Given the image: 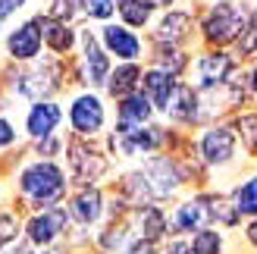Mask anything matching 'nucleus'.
<instances>
[{
	"label": "nucleus",
	"instance_id": "8",
	"mask_svg": "<svg viewBox=\"0 0 257 254\" xmlns=\"http://www.w3.org/2000/svg\"><path fill=\"white\" fill-rule=\"evenodd\" d=\"M235 72V60L226 50H207L195 60V79H198V91H210V88H223L229 85Z\"/></svg>",
	"mask_w": 257,
	"mask_h": 254
},
{
	"label": "nucleus",
	"instance_id": "9",
	"mask_svg": "<svg viewBox=\"0 0 257 254\" xmlns=\"http://www.w3.org/2000/svg\"><path fill=\"white\" fill-rule=\"evenodd\" d=\"M41 44H44V25H41V19H32V22L19 25V29L7 38L10 57L22 60V63H29V60H35L38 54H41Z\"/></svg>",
	"mask_w": 257,
	"mask_h": 254
},
{
	"label": "nucleus",
	"instance_id": "10",
	"mask_svg": "<svg viewBox=\"0 0 257 254\" xmlns=\"http://www.w3.org/2000/svg\"><path fill=\"white\" fill-rule=\"evenodd\" d=\"M57 79H60V69L57 66H50V63H44L41 69H29V72H22L19 79H16V91L22 94V97H32L35 104L38 100H44L47 94H54L57 91Z\"/></svg>",
	"mask_w": 257,
	"mask_h": 254
},
{
	"label": "nucleus",
	"instance_id": "6",
	"mask_svg": "<svg viewBox=\"0 0 257 254\" xmlns=\"http://www.w3.org/2000/svg\"><path fill=\"white\" fill-rule=\"evenodd\" d=\"M204 226H213V213H210V195H198L182 201L179 207H173L170 213V229L173 235H195Z\"/></svg>",
	"mask_w": 257,
	"mask_h": 254
},
{
	"label": "nucleus",
	"instance_id": "34",
	"mask_svg": "<svg viewBox=\"0 0 257 254\" xmlns=\"http://www.w3.org/2000/svg\"><path fill=\"white\" fill-rule=\"evenodd\" d=\"M245 242L257 251V220H251V223L245 226Z\"/></svg>",
	"mask_w": 257,
	"mask_h": 254
},
{
	"label": "nucleus",
	"instance_id": "2",
	"mask_svg": "<svg viewBox=\"0 0 257 254\" xmlns=\"http://www.w3.org/2000/svg\"><path fill=\"white\" fill-rule=\"evenodd\" d=\"M248 22H245V13H241L235 4H216L207 10V16L201 22V32H204V41L207 44H216V47H226L232 41H241V35H245Z\"/></svg>",
	"mask_w": 257,
	"mask_h": 254
},
{
	"label": "nucleus",
	"instance_id": "5",
	"mask_svg": "<svg viewBox=\"0 0 257 254\" xmlns=\"http://www.w3.org/2000/svg\"><path fill=\"white\" fill-rule=\"evenodd\" d=\"M141 173H145V179H148L151 192H154V201L173 198L179 188H182V182H185V176H182V170L176 167V160L173 157H163V154L151 157L145 167H141Z\"/></svg>",
	"mask_w": 257,
	"mask_h": 254
},
{
	"label": "nucleus",
	"instance_id": "14",
	"mask_svg": "<svg viewBox=\"0 0 257 254\" xmlns=\"http://www.w3.org/2000/svg\"><path fill=\"white\" fill-rule=\"evenodd\" d=\"M63 119V110L54 104V100H38V104L29 107V116H25V132L38 142H44V138L54 135V129L60 125Z\"/></svg>",
	"mask_w": 257,
	"mask_h": 254
},
{
	"label": "nucleus",
	"instance_id": "18",
	"mask_svg": "<svg viewBox=\"0 0 257 254\" xmlns=\"http://www.w3.org/2000/svg\"><path fill=\"white\" fill-rule=\"evenodd\" d=\"M141 75H145V72H141L138 63H119V66L110 72V79H107V91L122 100V97L135 94L141 88Z\"/></svg>",
	"mask_w": 257,
	"mask_h": 254
},
{
	"label": "nucleus",
	"instance_id": "28",
	"mask_svg": "<svg viewBox=\"0 0 257 254\" xmlns=\"http://www.w3.org/2000/svg\"><path fill=\"white\" fill-rule=\"evenodd\" d=\"M113 0H85V13L91 19H110L113 16Z\"/></svg>",
	"mask_w": 257,
	"mask_h": 254
},
{
	"label": "nucleus",
	"instance_id": "35",
	"mask_svg": "<svg viewBox=\"0 0 257 254\" xmlns=\"http://www.w3.org/2000/svg\"><path fill=\"white\" fill-rule=\"evenodd\" d=\"M248 88L257 94V63H254V69H251V75H248Z\"/></svg>",
	"mask_w": 257,
	"mask_h": 254
},
{
	"label": "nucleus",
	"instance_id": "21",
	"mask_svg": "<svg viewBox=\"0 0 257 254\" xmlns=\"http://www.w3.org/2000/svg\"><path fill=\"white\" fill-rule=\"evenodd\" d=\"M154 0H116V10L119 16L125 19L128 29H141V25H148L151 16H154Z\"/></svg>",
	"mask_w": 257,
	"mask_h": 254
},
{
	"label": "nucleus",
	"instance_id": "19",
	"mask_svg": "<svg viewBox=\"0 0 257 254\" xmlns=\"http://www.w3.org/2000/svg\"><path fill=\"white\" fill-rule=\"evenodd\" d=\"M151 116H154V104H151V97L141 91V88L135 94H128V97L119 100V122H125V125H148Z\"/></svg>",
	"mask_w": 257,
	"mask_h": 254
},
{
	"label": "nucleus",
	"instance_id": "11",
	"mask_svg": "<svg viewBox=\"0 0 257 254\" xmlns=\"http://www.w3.org/2000/svg\"><path fill=\"white\" fill-rule=\"evenodd\" d=\"M176 88H179L176 75L163 72V69H157V66H154V69H148L145 75H141V91H145V94L151 97L154 110H160V113H166V110H170L173 97H176Z\"/></svg>",
	"mask_w": 257,
	"mask_h": 254
},
{
	"label": "nucleus",
	"instance_id": "25",
	"mask_svg": "<svg viewBox=\"0 0 257 254\" xmlns=\"http://www.w3.org/2000/svg\"><path fill=\"white\" fill-rule=\"evenodd\" d=\"M13 242H19V220L13 213H0V251H7Z\"/></svg>",
	"mask_w": 257,
	"mask_h": 254
},
{
	"label": "nucleus",
	"instance_id": "20",
	"mask_svg": "<svg viewBox=\"0 0 257 254\" xmlns=\"http://www.w3.org/2000/svg\"><path fill=\"white\" fill-rule=\"evenodd\" d=\"M229 198H232L241 220H257V176H248L245 182H238Z\"/></svg>",
	"mask_w": 257,
	"mask_h": 254
},
{
	"label": "nucleus",
	"instance_id": "33",
	"mask_svg": "<svg viewBox=\"0 0 257 254\" xmlns=\"http://www.w3.org/2000/svg\"><path fill=\"white\" fill-rule=\"evenodd\" d=\"M38 151H41V154H57V151H60V142L50 135V138H44V142L38 145Z\"/></svg>",
	"mask_w": 257,
	"mask_h": 254
},
{
	"label": "nucleus",
	"instance_id": "22",
	"mask_svg": "<svg viewBox=\"0 0 257 254\" xmlns=\"http://www.w3.org/2000/svg\"><path fill=\"white\" fill-rule=\"evenodd\" d=\"M41 25H44V44L54 50V54H66V50L75 44V35H72V29L66 22H47V19H41Z\"/></svg>",
	"mask_w": 257,
	"mask_h": 254
},
{
	"label": "nucleus",
	"instance_id": "26",
	"mask_svg": "<svg viewBox=\"0 0 257 254\" xmlns=\"http://www.w3.org/2000/svg\"><path fill=\"white\" fill-rule=\"evenodd\" d=\"M235 132L241 135V142H245L251 151H257V113H245V116H238Z\"/></svg>",
	"mask_w": 257,
	"mask_h": 254
},
{
	"label": "nucleus",
	"instance_id": "36",
	"mask_svg": "<svg viewBox=\"0 0 257 254\" xmlns=\"http://www.w3.org/2000/svg\"><path fill=\"white\" fill-rule=\"evenodd\" d=\"M157 7H173V0H154Z\"/></svg>",
	"mask_w": 257,
	"mask_h": 254
},
{
	"label": "nucleus",
	"instance_id": "32",
	"mask_svg": "<svg viewBox=\"0 0 257 254\" xmlns=\"http://www.w3.org/2000/svg\"><path fill=\"white\" fill-rule=\"evenodd\" d=\"M4 254H35V245L29 242V238H25V242H13Z\"/></svg>",
	"mask_w": 257,
	"mask_h": 254
},
{
	"label": "nucleus",
	"instance_id": "17",
	"mask_svg": "<svg viewBox=\"0 0 257 254\" xmlns=\"http://www.w3.org/2000/svg\"><path fill=\"white\" fill-rule=\"evenodd\" d=\"M191 29H195V22H191L188 13H176L173 10V13H166L160 19V25H157V41L170 44V47H179L191 35Z\"/></svg>",
	"mask_w": 257,
	"mask_h": 254
},
{
	"label": "nucleus",
	"instance_id": "23",
	"mask_svg": "<svg viewBox=\"0 0 257 254\" xmlns=\"http://www.w3.org/2000/svg\"><path fill=\"white\" fill-rule=\"evenodd\" d=\"M188 242H191V251L195 254H223L226 235L220 232V226H204V229H198Z\"/></svg>",
	"mask_w": 257,
	"mask_h": 254
},
{
	"label": "nucleus",
	"instance_id": "24",
	"mask_svg": "<svg viewBox=\"0 0 257 254\" xmlns=\"http://www.w3.org/2000/svg\"><path fill=\"white\" fill-rule=\"evenodd\" d=\"M188 66V60H185V54L179 47H170L166 44V50L160 47V57H157V69H163V72H170V75H179Z\"/></svg>",
	"mask_w": 257,
	"mask_h": 254
},
{
	"label": "nucleus",
	"instance_id": "13",
	"mask_svg": "<svg viewBox=\"0 0 257 254\" xmlns=\"http://www.w3.org/2000/svg\"><path fill=\"white\" fill-rule=\"evenodd\" d=\"M69 217L82 226H94L100 217H104V192L97 185H85L82 192H75L69 201Z\"/></svg>",
	"mask_w": 257,
	"mask_h": 254
},
{
	"label": "nucleus",
	"instance_id": "27",
	"mask_svg": "<svg viewBox=\"0 0 257 254\" xmlns=\"http://www.w3.org/2000/svg\"><path fill=\"white\" fill-rule=\"evenodd\" d=\"M238 50L241 54H257V13L251 16V22H248V29H245V35H241V41H238Z\"/></svg>",
	"mask_w": 257,
	"mask_h": 254
},
{
	"label": "nucleus",
	"instance_id": "4",
	"mask_svg": "<svg viewBox=\"0 0 257 254\" xmlns=\"http://www.w3.org/2000/svg\"><path fill=\"white\" fill-rule=\"evenodd\" d=\"M235 145H238V132L232 125H210V129H204V135L198 138L201 160L207 163V167H226V163H232Z\"/></svg>",
	"mask_w": 257,
	"mask_h": 254
},
{
	"label": "nucleus",
	"instance_id": "7",
	"mask_svg": "<svg viewBox=\"0 0 257 254\" xmlns=\"http://www.w3.org/2000/svg\"><path fill=\"white\" fill-rule=\"evenodd\" d=\"M69 122H72V132L82 135V138L97 135L100 129H104V122H107L104 100H100L97 94H91V91L79 94L72 100V107H69Z\"/></svg>",
	"mask_w": 257,
	"mask_h": 254
},
{
	"label": "nucleus",
	"instance_id": "29",
	"mask_svg": "<svg viewBox=\"0 0 257 254\" xmlns=\"http://www.w3.org/2000/svg\"><path fill=\"white\" fill-rule=\"evenodd\" d=\"M160 254H195V251H191V242H185V238L173 235L170 242H166V245L160 248Z\"/></svg>",
	"mask_w": 257,
	"mask_h": 254
},
{
	"label": "nucleus",
	"instance_id": "15",
	"mask_svg": "<svg viewBox=\"0 0 257 254\" xmlns=\"http://www.w3.org/2000/svg\"><path fill=\"white\" fill-rule=\"evenodd\" d=\"M82 54H85V79H88V85H107V79H110L107 47H100L91 32L82 35Z\"/></svg>",
	"mask_w": 257,
	"mask_h": 254
},
{
	"label": "nucleus",
	"instance_id": "30",
	"mask_svg": "<svg viewBox=\"0 0 257 254\" xmlns=\"http://www.w3.org/2000/svg\"><path fill=\"white\" fill-rule=\"evenodd\" d=\"M16 145V129H13V122L0 116V148H13Z\"/></svg>",
	"mask_w": 257,
	"mask_h": 254
},
{
	"label": "nucleus",
	"instance_id": "31",
	"mask_svg": "<svg viewBox=\"0 0 257 254\" xmlns=\"http://www.w3.org/2000/svg\"><path fill=\"white\" fill-rule=\"evenodd\" d=\"M22 7H25V0H0V19L13 16V13L22 10Z\"/></svg>",
	"mask_w": 257,
	"mask_h": 254
},
{
	"label": "nucleus",
	"instance_id": "3",
	"mask_svg": "<svg viewBox=\"0 0 257 254\" xmlns=\"http://www.w3.org/2000/svg\"><path fill=\"white\" fill-rule=\"evenodd\" d=\"M69 210L66 207H50V210H38L35 217L25 223V238L35 248H54L57 238L66 232L69 226Z\"/></svg>",
	"mask_w": 257,
	"mask_h": 254
},
{
	"label": "nucleus",
	"instance_id": "1",
	"mask_svg": "<svg viewBox=\"0 0 257 254\" xmlns=\"http://www.w3.org/2000/svg\"><path fill=\"white\" fill-rule=\"evenodd\" d=\"M19 192L35 210H50L66 195V173L54 160H35L19 173Z\"/></svg>",
	"mask_w": 257,
	"mask_h": 254
},
{
	"label": "nucleus",
	"instance_id": "16",
	"mask_svg": "<svg viewBox=\"0 0 257 254\" xmlns=\"http://www.w3.org/2000/svg\"><path fill=\"white\" fill-rule=\"evenodd\" d=\"M72 173H75V179L85 182V185H94L100 176H104L107 170V163L100 160L94 151H88L85 145H72Z\"/></svg>",
	"mask_w": 257,
	"mask_h": 254
},
{
	"label": "nucleus",
	"instance_id": "12",
	"mask_svg": "<svg viewBox=\"0 0 257 254\" xmlns=\"http://www.w3.org/2000/svg\"><path fill=\"white\" fill-rule=\"evenodd\" d=\"M100 38H104L107 54L119 57L122 63H135L141 57V38L128 29V25H104Z\"/></svg>",
	"mask_w": 257,
	"mask_h": 254
}]
</instances>
